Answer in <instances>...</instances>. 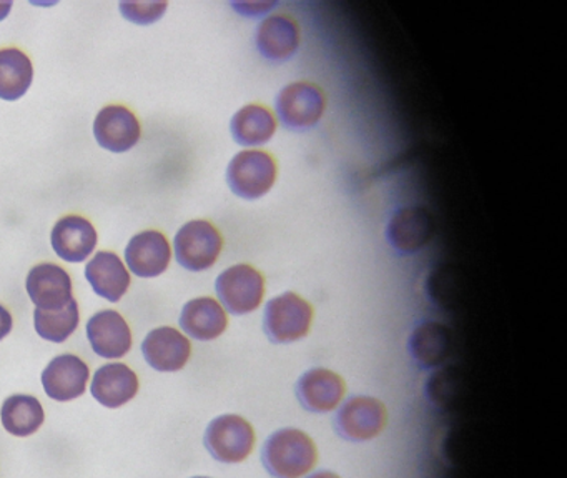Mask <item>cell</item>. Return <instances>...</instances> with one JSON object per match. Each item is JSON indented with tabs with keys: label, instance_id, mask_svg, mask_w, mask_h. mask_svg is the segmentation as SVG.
Wrapping results in <instances>:
<instances>
[{
	"label": "cell",
	"instance_id": "obj_1",
	"mask_svg": "<svg viewBox=\"0 0 567 478\" xmlns=\"http://www.w3.org/2000/svg\"><path fill=\"white\" fill-rule=\"evenodd\" d=\"M261 458L275 478H300L315 467L318 455L310 435L297 428H284L268 438Z\"/></svg>",
	"mask_w": 567,
	"mask_h": 478
},
{
	"label": "cell",
	"instance_id": "obj_2",
	"mask_svg": "<svg viewBox=\"0 0 567 478\" xmlns=\"http://www.w3.org/2000/svg\"><path fill=\"white\" fill-rule=\"evenodd\" d=\"M205 447L221 464H240L255 447V430L240 415H220L208 424Z\"/></svg>",
	"mask_w": 567,
	"mask_h": 478
},
{
	"label": "cell",
	"instance_id": "obj_3",
	"mask_svg": "<svg viewBox=\"0 0 567 478\" xmlns=\"http://www.w3.org/2000/svg\"><path fill=\"white\" fill-rule=\"evenodd\" d=\"M313 311L293 292L271 298L265 311V332L275 344L300 340L310 330Z\"/></svg>",
	"mask_w": 567,
	"mask_h": 478
},
{
	"label": "cell",
	"instance_id": "obj_4",
	"mask_svg": "<svg viewBox=\"0 0 567 478\" xmlns=\"http://www.w3.org/2000/svg\"><path fill=\"white\" fill-rule=\"evenodd\" d=\"M227 181L235 195L255 201L264 197L274 187L277 181V164L267 152H240L228 165Z\"/></svg>",
	"mask_w": 567,
	"mask_h": 478
},
{
	"label": "cell",
	"instance_id": "obj_5",
	"mask_svg": "<svg viewBox=\"0 0 567 478\" xmlns=\"http://www.w3.org/2000/svg\"><path fill=\"white\" fill-rule=\"evenodd\" d=\"M221 235L205 221H192L175 235V258L182 267L192 272L210 268L221 252Z\"/></svg>",
	"mask_w": 567,
	"mask_h": 478
},
{
	"label": "cell",
	"instance_id": "obj_6",
	"mask_svg": "<svg viewBox=\"0 0 567 478\" xmlns=\"http://www.w3.org/2000/svg\"><path fill=\"white\" fill-rule=\"evenodd\" d=\"M218 298L230 314L245 315L257 311L264 301L265 281L250 265H234L218 275Z\"/></svg>",
	"mask_w": 567,
	"mask_h": 478
},
{
	"label": "cell",
	"instance_id": "obj_7",
	"mask_svg": "<svg viewBox=\"0 0 567 478\" xmlns=\"http://www.w3.org/2000/svg\"><path fill=\"white\" fill-rule=\"evenodd\" d=\"M384 405L373 397H353L338 410L334 425L341 437L350 441H367L381 434L386 425Z\"/></svg>",
	"mask_w": 567,
	"mask_h": 478
},
{
	"label": "cell",
	"instance_id": "obj_8",
	"mask_svg": "<svg viewBox=\"0 0 567 478\" xmlns=\"http://www.w3.org/2000/svg\"><path fill=\"white\" fill-rule=\"evenodd\" d=\"M323 111V92L308 82L288 85L277 98L278 118L287 128L297 129V131L317 125Z\"/></svg>",
	"mask_w": 567,
	"mask_h": 478
},
{
	"label": "cell",
	"instance_id": "obj_9",
	"mask_svg": "<svg viewBox=\"0 0 567 478\" xmlns=\"http://www.w3.org/2000/svg\"><path fill=\"white\" fill-rule=\"evenodd\" d=\"M42 387L55 401H72L87 390L91 370L78 355L64 354L52 358L42 372Z\"/></svg>",
	"mask_w": 567,
	"mask_h": 478
},
{
	"label": "cell",
	"instance_id": "obj_10",
	"mask_svg": "<svg viewBox=\"0 0 567 478\" xmlns=\"http://www.w3.org/2000/svg\"><path fill=\"white\" fill-rule=\"evenodd\" d=\"M141 124L124 105H109L99 112L94 122L95 141L105 151L122 154L141 141Z\"/></svg>",
	"mask_w": 567,
	"mask_h": 478
},
{
	"label": "cell",
	"instance_id": "obj_11",
	"mask_svg": "<svg viewBox=\"0 0 567 478\" xmlns=\"http://www.w3.org/2000/svg\"><path fill=\"white\" fill-rule=\"evenodd\" d=\"M145 362L157 372H178L187 365L192 345L182 332L174 327H158L148 332L142 342Z\"/></svg>",
	"mask_w": 567,
	"mask_h": 478
},
{
	"label": "cell",
	"instance_id": "obj_12",
	"mask_svg": "<svg viewBox=\"0 0 567 478\" xmlns=\"http://www.w3.org/2000/svg\"><path fill=\"white\" fill-rule=\"evenodd\" d=\"M25 288L39 311H61L72 301L71 275L59 265H35L29 272Z\"/></svg>",
	"mask_w": 567,
	"mask_h": 478
},
{
	"label": "cell",
	"instance_id": "obj_13",
	"mask_svg": "<svg viewBox=\"0 0 567 478\" xmlns=\"http://www.w3.org/2000/svg\"><path fill=\"white\" fill-rule=\"evenodd\" d=\"M92 350L102 358H122L131 352L132 332L127 321L115 311H101L87 322Z\"/></svg>",
	"mask_w": 567,
	"mask_h": 478
},
{
	"label": "cell",
	"instance_id": "obj_14",
	"mask_svg": "<svg viewBox=\"0 0 567 478\" xmlns=\"http://www.w3.org/2000/svg\"><path fill=\"white\" fill-rule=\"evenodd\" d=\"M171 245L157 231L142 232L128 242L125 262L132 274L141 278H154L164 274L171 264Z\"/></svg>",
	"mask_w": 567,
	"mask_h": 478
},
{
	"label": "cell",
	"instance_id": "obj_15",
	"mask_svg": "<svg viewBox=\"0 0 567 478\" xmlns=\"http://www.w3.org/2000/svg\"><path fill=\"white\" fill-rule=\"evenodd\" d=\"M141 382L128 365L107 364L95 372L91 394L99 404L107 408H121L137 397Z\"/></svg>",
	"mask_w": 567,
	"mask_h": 478
},
{
	"label": "cell",
	"instance_id": "obj_16",
	"mask_svg": "<svg viewBox=\"0 0 567 478\" xmlns=\"http://www.w3.org/2000/svg\"><path fill=\"white\" fill-rule=\"evenodd\" d=\"M52 247L65 262L79 264L87 261L97 245V232L87 218L68 215L52 228Z\"/></svg>",
	"mask_w": 567,
	"mask_h": 478
},
{
	"label": "cell",
	"instance_id": "obj_17",
	"mask_svg": "<svg viewBox=\"0 0 567 478\" xmlns=\"http://www.w3.org/2000/svg\"><path fill=\"white\" fill-rule=\"evenodd\" d=\"M344 395V382L340 375L327 368L305 372L297 385V397L307 410L327 414L340 405Z\"/></svg>",
	"mask_w": 567,
	"mask_h": 478
},
{
	"label": "cell",
	"instance_id": "obj_18",
	"mask_svg": "<svg viewBox=\"0 0 567 478\" xmlns=\"http://www.w3.org/2000/svg\"><path fill=\"white\" fill-rule=\"evenodd\" d=\"M434 222L430 212L421 207L398 211L388 224L386 237L396 251L414 254L433 237Z\"/></svg>",
	"mask_w": 567,
	"mask_h": 478
},
{
	"label": "cell",
	"instance_id": "obj_19",
	"mask_svg": "<svg viewBox=\"0 0 567 478\" xmlns=\"http://www.w3.org/2000/svg\"><path fill=\"white\" fill-rule=\"evenodd\" d=\"M85 278L99 297L118 302L131 287V274L114 252H99L85 267Z\"/></svg>",
	"mask_w": 567,
	"mask_h": 478
},
{
	"label": "cell",
	"instance_id": "obj_20",
	"mask_svg": "<svg viewBox=\"0 0 567 478\" xmlns=\"http://www.w3.org/2000/svg\"><path fill=\"white\" fill-rule=\"evenodd\" d=\"M228 318L215 298L200 297L185 304L181 327L195 340H215L227 330Z\"/></svg>",
	"mask_w": 567,
	"mask_h": 478
},
{
	"label": "cell",
	"instance_id": "obj_21",
	"mask_svg": "<svg viewBox=\"0 0 567 478\" xmlns=\"http://www.w3.org/2000/svg\"><path fill=\"white\" fill-rule=\"evenodd\" d=\"M453 347L451 330L437 322H424L411 334L408 348L411 357L424 368L437 367L446 360Z\"/></svg>",
	"mask_w": 567,
	"mask_h": 478
},
{
	"label": "cell",
	"instance_id": "obj_22",
	"mask_svg": "<svg viewBox=\"0 0 567 478\" xmlns=\"http://www.w3.org/2000/svg\"><path fill=\"white\" fill-rule=\"evenodd\" d=\"M258 51L270 61H287L300 45L297 24L285 16H271L257 32Z\"/></svg>",
	"mask_w": 567,
	"mask_h": 478
},
{
	"label": "cell",
	"instance_id": "obj_23",
	"mask_svg": "<svg viewBox=\"0 0 567 478\" xmlns=\"http://www.w3.org/2000/svg\"><path fill=\"white\" fill-rule=\"evenodd\" d=\"M0 421L6 431L14 437L25 438L41 430L45 411L39 398L32 395L16 394L6 398L0 408Z\"/></svg>",
	"mask_w": 567,
	"mask_h": 478
},
{
	"label": "cell",
	"instance_id": "obj_24",
	"mask_svg": "<svg viewBox=\"0 0 567 478\" xmlns=\"http://www.w3.org/2000/svg\"><path fill=\"white\" fill-rule=\"evenodd\" d=\"M34 79L31 59L19 49L0 51V99L14 102L24 98Z\"/></svg>",
	"mask_w": 567,
	"mask_h": 478
},
{
	"label": "cell",
	"instance_id": "obj_25",
	"mask_svg": "<svg viewBox=\"0 0 567 478\" xmlns=\"http://www.w3.org/2000/svg\"><path fill=\"white\" fill-rule=\"evenodd\" d=\"M277 131L274 114L261 105H247L231 119V135L245 148L261 145L270 141Z\"/></svg>",
	"mask_w": 567,
	"mask_h": 478
},
{
	"label": "cell",
	"instance_id": "obj_26",
	"mask_svg": "<svg viewBox=\"0 0 567 478\" xmlns=\"http://www.w3.org/2000/svg\"><path fill=\"white\" fill-rule=\"evenodd\" d=\"M79 322H81V314H79V304L75 298H72L61 311L48 312L35 308L34 312L35 332L39 337L54 344L68 340L78 330Z\"/></svg>",
	"mask_w": 567,
	"mask_h": 478
},
{
	"label": "cell",
	"instance_id": "obj_27",
	"mask_svg": "<svg viewBox=\"0 0 567 478\" xmlns=\"http://www.w3.org/2000/svg\"><path fill=\"white\" fill-rule=\"evenodd\" d=\"M122 16L134 24L148 26L167 11V2H122Z\"/></svg>",
	"mask_w": 567,
	"mask_h": 478
},
{
	"label": "cell",
	"instance_id": "obj_28",
	"mask_svg": "<svg viewBox=\"0 0 567 478\" xmlns=\"http://www.w3.org/2000/svg\"><path fill=\"white\" fill-rule=\"evenodd\" d=\"M12 327H14V321H12L11 312L4 305H0V342L11 334Z\"/></svg>",
	"mask_w": 567,
	"mask_h": 478
},
{
	"label": "cell",
	"instance_id": "obj_29",
	"mask_svg": "<svg viewBox=\"0 0 567 478\" xmlns=\"http://www.w3.org/2000/svg\"><path fill=\"white\" fill-rule=\"evenodd\" d=\"M11 8L12 2H0V21L8 18L9 12H11Z\"/></svg>",
	"mask_w": 567,
	"mask_h": 478
},
{
	"label": "cell",
	"instance_id": "obj_30",
	"mask_svg": "<svg viewBox=\"0 0 567 478\" xmlns=\"http://www.w3.org/2000/svg\"><path fill=\"white\" fill-rule=\"evenodd\" d=\"M308 478H341L338 477L333 471H317V474L310 475Z\"/></svg>",
	"mask_w": 567,
	"mask_h": 478
},
{
	"label": "cell",
	"instance_id": "obj_31",
	"mask_svg": "<svg viewBox=\"0 0 567 478\" xmlns=\"http://www.w3.org/2000/svg\"><path fill=\"white\" fill-rule=\"evenodd\" d=\"M192 478H210V477H192Z\"/></svg>",
	"mask_w": 567,
	"mask_h": 478
}]
</instances>
